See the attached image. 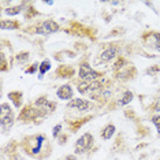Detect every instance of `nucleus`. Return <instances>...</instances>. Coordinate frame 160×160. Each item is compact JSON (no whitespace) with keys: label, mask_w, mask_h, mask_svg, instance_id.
I'll return each mask as SVG.
<instances>
[{"label":"nucleus","mask_w":160,"mask_h":160,"mask_svg":"<svg viewBox=\"0 0 160 160\" xmlns=\"http://www.w3.org/2000/svg\"><path fill=\"white\" fill-rule=\"evenodd\" d=\"M0 58H2V71H7L8 70V67H7V62H6V55H4V52H2L0 53Z\"/></svg>","instance_id":"obj_25"},{"label":"nucleus","mask_w":160,"mask_h":160,"mask_svg":"<svg viewBox=\"0 0 160 160\" xmlns=\"http://www.w3.org/2000/svg\"><path fill=\"white\" fill-rule=\"evenodd\" d=\"M25 6H28L26 2L21 3V4H18L15 7H8V8H4V10H3V12L7 14V15H18V14H21L23 11Z\"/></svg>","instance_id":"obj_17"},{"label":"nucleus","mask_w":160,"mask_h":160,"mask_svg":"<svg viewBox=\"0 0 160 160\" xmlns=\"http://www.w3.org/2000/svg\"><path fill=\"white\" fill-rule=\"evenodd\" d=\"M56 96H58V99H60V100L71 101L74 99V89H72V86L70 83H64V85H62L58 88Z\"/></svg>","instance_id":"obj_9"},{"label":"nucleus","mask_w":160,"mask_h":160,"mask_svg":"<svg viewBox=\"0 0 160 160\" xmlns=\"http://www.w3.org/2000/svg\"><path fill=\"white\" fill-rule=\"evenodd\" d=\"M59 29H60V26L56 21L45 19L34 28V33L41 34V36H49V34H53V33H56V32H59Z\"/></svg>","instance_id":"obj_6"},{"label":"nucleus","mask_w":160,"mask_h":160,"mask_svg":"<svg viewBox=\"0 0 160 160\" xmlns=\"http://www.w3.org/2000/svg\"><path fill=\"white\" fill-rule=\"evenodd\" d=\"M33 104L37 108H41V110L48 111L49 114L56 110V103H53V101H49L48 97H47L45 94H44V96H40L38 99H36V101H34Z\"/></svg>","instance_id":"obj_11"},{"label":"nucleus","mask_w":160,"mask_h":160,"mask_svg":"<svg viewBox=\"0 0 160 160\" xmlns=\"http://www.w3.org/2000/svg\"><path fill=\"white\" fill-rule=\"evenodd\" d=\"M67 108H70V110H77L79 112H88V111H90L93 108V104L90 103L89 100L77 97V99H72L71 101H68Z\"/></svg>","instance_id":"obj_8"},{"label":"nucleus","mask_w":160,"mask_h":160,"mask_svg":"<svg viewBox=\"0 0 160 160\" xmlns=\"http://www.w3.org/2000/svg\"><path fill=\"white\" fill-rule=\"evenodd\" d=\"M136 68H134L133 66H127L125 68H122V70H119V71H116V75L115 77L118 78V79H121V81H129V79H132L134 75L132 74H136Z\"/></svg>","instance_id":"obj_12"},{"label":"nucleus","mask_w":160,"mask_h":160,"mask_svg":"<svg viewBox=\"0 0 160 160\" xmlns=\"http://www.w3.org/2000/svg\"><path fill=\"white\" fill-rule=\"evenodd\" d=\"M159 71H160V67H158V66H153V67H149V68H148V70L145 71V72H147L148 75H155V74H158Z\"/></svg>","instance_id":"obj_26"},{"label":"nucleus","mask_w":160,"mask_h":160,"mask_svg":"<svg viewBox=\"0 0 160 160\" xmlns=\"http://www.w3.org/2000/svg\"><path fill=\"white\" fill-rule=\"evenodd\" d=\"M94 145V137L92 133H85L75 141L74 144V152L75 155H83L86 152H89Z\"/></svg>","instance_id":"obj_5"},{"label":"nucleus","mask_w":160,"mask_h":160,"mask_svg":"<svg viewBox=\"0 0 160 160\" xmlns=\"http://www.w3.org/2000/svg\"><path fill=\"white\" fill-rule=\"evenodd\" d=\"M115 132H116L115 125H112V123H108V125H105L103 127V130H101V138L105 140V141H108L115 134Z\"/></svg>","instance_id":"obj_16"},{"label":"nucleus","mask_w":160,"mask_h":160,"mask_svg":"<svg viewBox=\"0 0 160 160\" xmlns=\"http://www.w3.org/2000/svg\"><path fill=\"white\" fill-rule=\"evenodd\" d=\"M29 58H30V53H29L28 51H22V52L15 55V60L18 64H25L26 62H29Z\"/></svg>","instance_id":"obj_21"},{"label":"nucleus","mask_w":160,"mask_h":160,"mask_svg":"<svg viewBox=\"0 0 160 160\" xmlns=\"http://www.w3.org/2000/svg\"><path fill=\"white\" fill-rule=\"evenodd\" d=\"M21 149L30 158L34 159H47L51 155L52 145L45 134H33L26 136L21 141Z\"/></svg>","instance_id":"obj_1"},{"label":"nucleus","mask_w":160,"mask_h":160,"mask_svg":"<svg viewBox=\"0 0 160 160\" xmlns=\"http://www.w3.org/2000/svg\"><path fill=\"white\" fill-rule=\"evenodd\" d=\"M62 123H58V125L53 127L52 129V136H53V138H59V136H60V133H62Z\"/></svg>","instance_id":"obj_24"},{"label":"nucleus","mask_w":160,"mask_h":160,"mask_svg":"<svg viewBox=\"0 0 160 160\" xmlns=\"http://www.w3.org/2000/svg\"><path fill=\"white\" fill-rule=\"evenodd\" d=\"M152 110H153L155 112H160V100H158L153 105H152Z\"/></svg>","instance_id":"obj_27"},{"label":"nucleus","mask_w":160,"mask_h":160,"mask_svg":"<svg viewBox=\"0 0 160 160\" xmlns=\"http://www.w3.org/2000/svg\"><path fill=\"white\" fill-rule=\"evenodd\" d=\"M142 42L148 48L160 52V33L158 32H148L142 36Z\"/></svg>","instance_id":"obj_7"},{"label":"nucleus","mask_w":160,"mask_h":160,"mask_svg":"<svg viewBox=\"0 0 160 160\" xmlns=\"http://www.w3.org/2000/svg\"><path fill=\"white\" fill-rule=\"evenodd\" d=\"M133 97H134V94L132 90H125V92L121 94V97L118 99V101H116V104H118V107H125V105L132 103Z\"/></svg>","instance_id":"obj_15"},{"label":"nucleus","mask_w":160,"mask_h":160,"mask_svg":"<svg viewBox=\"0 0 160 160\" xmlns=\"http://www.w3.org/2000/svg\"><path fill=\"white\" fill-rule=\"evenodd\" d=\"M0 29L2 30H17V29H21V23L18 21L2 19L0 21Z\"/></svg>","instance_id":"obj_14"},{"label":"nucleus","mask_w":160,"mask_h":160,"mask_svg":"<svg viewBox=\"0 0 160 160\" xmlns=\"http://www.w3.org/2000/svg\"><path fill=\"white\" fill-rule=\"evenodd\" d=\"M51 67H52V64H51V60L49 59H45L42 60L41 63H40V68H38V72H40V79H41L44 75L47 74V71L51 70Z\"/></svg>","instance_id":"obj_19"},{"label":"nucleus","mask_w":160,"mask_h":160,"mask_svg":"<svg viewBox=\"0 0 160 160\" xmlns=\"http://www.w3.org/2000/svg\"><path fill=\"white\" fill-rule=\"evenodd\" d=\"M40 68V63H37V62H34L33 64H30V66H29L26 70H25V72H26V74H34L36 71H37Z\"/></svg>","instance_id":"obj_23"},{"label":"nucleus","mask_w":160,"mask_h":160,"mask_svg":"<svg viewBox=\"0 0 160 160\" xmlns=\"http://www.w3.org/2000/svg\"><path fill=\"white\" fill-rule=\"evenodd\" d=\"M74 75V68L70 67V66H60L58 68V77H62V78H71Z\"/></svg>","instance_id":"obj_18"},{"label":"nucleus","mask_w":160,"mask_h":160,"mask_svg":"<svg viewBox=\"0 0 160 160\" xmlns=\"http://www.w3.org/2000/svg\"><path fill=\"white\" fill-rule=\"evenodd\" d=\"M103 75V72L93 70L92 67L89 66L88 62H82L79 64L78 68V78L79 81H85V82H94V81H99V78Z\"/></svg>","instance_id":"obj_4"},{"label":"nucleus","mask_w":160,"mask_h":160,"mask_svg":"<svg viewBox=\"0 0 160 160\" xmlns=\"http://www.w3.org/2000/svg\"><path fill=\"white\" fill-rule=\"evenodd\" d=\"M64 160H77V158H75V153L74 155H67L66 158H64Z\"/></svg>","instance_id":"obj_28"},{"label":"nucleus","mask_w":160,"mask_h":160,"mask_svg":"<svg viewBox=\"0 0 160 160\" xmlns=\"http://www.w3.org/2000/svg\"><path fill=\"white\" fill-rule=\"evenodd\" d=\"M15 122V116H14L12 107L8 103H2L0 105V126H2L3 132L10 130Z\"/></svg>","instance_id":"obj_3"},{"label":"nucleus","mask_w":160,"mask_h":160,"mask_svg":"<svg viewBox=\"0 0 160 160\" xmlns=\"http://www.w3.org/2000/svg\"><path fill=\"white\" fill-rule=\"evenodd\" d=\"M8 100L14 104L15 108H21L22 107V101H23V93L19 90H14V92L8 93Z\"/></svg>","instance_id":"obj_13"},{"label":"nucleus","mask_w":160,"mask_h":160,"mask_svg":"<svg viewBox=\"0 0 160 160\" xmlns=\"http://www.w3.org/2000/svg\"><path fill=\"white\" fill-rule=\"evenodd\" d=\"M49 112L41 108H37L34 104H26L25 107L21 108V112L18 115V121L22 123L33 122L34 119H44Z\"/></svg>","instance_id":"obj_2"},{"label":"nucleus","mask_w":160,"mask_h":160,"mask_svg":"<svg viewBox=\"0 0 160 160\" xmlns=\"http://www.w3.org/2000/svg\"><path fill=\"white\" fill-rule=\"evenodd\" d=\"M118 56H121V49L116 45H110L108 48H105L103 52L100 53L101 62H111V60L116 59Z\"/></svg>","instance_id":"obj_10"},{"label":"nucleus","mask_w":160,"mask_h":160,"mask_svg":"<svg viewBox=\"0 0 160 160\" xmlns=\"http://www.w3.org/2000/svg\"><path fill=\"white\" fill-rule=\"evenodd\" d=\"M77 90L82 96L85 94H89V90H90V82H85V81H79L77 83Z\"/></svg>","instance_id":"obj_20"},{"label":"nucleus","mask_w":160,"mask_h":160,"mask_svg":"<svg viewBox=\"0 0 160 160\" xmlns=\"http://www.w3.org/2000/svg\"><path fill=\"white\" fill-rule=\"evenodd\" d=\"M151 122L155 125V127H156V130H158V136L160 137V114L159 115H153L151 118Z\"/></svg>","instance_id":"obj_22"}]
</instances>
